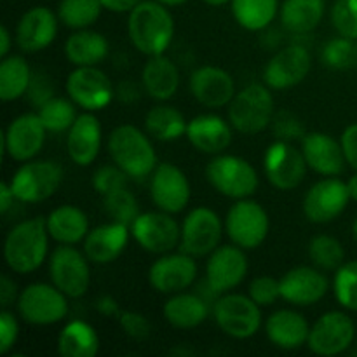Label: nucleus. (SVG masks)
I'll return each mask as SVG.
<instances>
[{"label":"nucleus","mask_w":357,"mask_h":357,"mask_svg":"<svg viewBox=\"0 0 357 357\" xmlns=\"http://www.w3.org/2000/svg\"><path fill=\"white\" fill-rule=\"evenodd\" d=\"M174 17L157 0H143L129 13L128 35L132 47L145 56L166 54L174 38Z\"/></svg>","instance_id":"f257e3e1"},{"label":"nucleus","mask_w":357,"mask_h":357,"mask_svg":"<svg viewBox=\"0 0 357 357\" xmlns=\"http://www.w3.org/2000/svg\"><path fill=\"white\" fill-rule=\"evenodd\" d=\"M49 241L51 236L42 216L16 223L3 241L6 265L20 275L38 271L49 260Z\"/></svg>","instance_id":"f03ea898"},{"label":"nucleus","mask_w":357,"mask_h":357,"mask_svg":"<svg viewBox=\"0 0 357 357\" xmlns=\"http://www.w3.org/2000/svg\"><path fill=\"white\" fill-rule=\"evenodd\" d=\"M108 155L131 180H146L159 166L152 136L132 124H121L107 139Z\"/></svg>","instance_id":"7ed1b4c3"},{"label":"nucleus","mask_w":357,"mask_h":357,"mask_svg":"<svg viewBox=\"0 0 357 357\" xmlns=\"http://www.w3.org/2000/svg\"><path fill=\"white\" fill-rule=\"evenodd\" d=\"M275 115V100L267 84H250L237 91L229 105V121L237 132L260 135L271 128Z\"/></svg>","instance_id":"20e7f679"},{"label":"nucleus","mask_w":357,"mask_h":357,"mask_svg":"<svg viewBox=\"0 0 357 357\" xmlns=\"http://www.w3.org/2000/svg\"><path fill=\"white\" fill-rule=\"evenodd\" d=\"M206 180L223 197L232 201L253 197L260 187V178L250 160L234 153L213 155L206 166Z\"/></svg>","instance_id":"39448f33"},{"label":"nucleus","mask_w":357,"mask_h":357,"mask_svg":"<svg viewBox=\"0 0 357 357\" xmlns=\"http://www.w3.org/2000/svg\"><path fill=\"white\" fill-rule=\"evenodd\" d=\"M65 178L61 164L49 159H31L21 162L9 180L17 202L38 204L51 199L59 190Z\"/></svg>","instance_id":"423d86ee"},{"label":"nucleus","mask_w":357,"mask_h":357,"mask_svg":"<svg viewBox=\"0 0 357 357\" xmlns=\"http://www.w3.org/2000/svg\"><path fill=\"white\" fill-rule=\"evenodd\" d=\"M215 323L227 337L234 340H248L261 330V307L243 293H223L213 302Z\"/></svg>","instance_id":"0eeeda50"},{"label":"nucleus","mask_w":357,"mask_h":357,"mask_svg":"<svg viewBox=\"0 0 357 357\" xmlns=\"http://www.w3.org/2000/svg\"><path fill=\"white\" fill-rule=\"evenodd\" d=\"M68 300V296L52 282H31L20 291L16 309L24 323L52 326L66 319L70 312Z\"/></svg>","instance_id":"6e6552de"},{"label":"nucleus","mask_w":357,"mask_h":357,"mask_svg":"<svg viewBox=\"0 0 357 357\" xmlns=\"http://www.w3.org/2000/svg\"><path fill=\"white\" fill-rule=\"evenodd\" d=\"M223 223L229 239L246 251L258 250L271 232L267 209L251 197L234 202L227 211Z\"/></svg>","instance_id":"1a4fd4ad"},{"label":"nucleus","mask_w":357,"mask_h":357,"mask_svg":"<svg viewBox=\"0 0 357 357\" xmlns=\"http://www.w3.org/2000/svg\"><path fill=\"white\" fill-rule=\"evenodd\" d=\"M91 261L72 244H59L49 255V279L68 298H82L91 286Z\"/></svg>","instance_id":"9d476101"},{"label":"nucleus","mask_w":357,"mask_h":357,"mask_svg":"<svg viewBox=\"0 0 357 357\" xmlns=\"http://www.w3.org/2000/svg\"><path fill=\"white\" fill-rule=\"evenodd\" d=\"M66 96L84 112H101L114 101L115 87L98 66H75L66 75Z\"/></svg>","instance_id":"9b49d317"},{"label":"nucleus","mask_w":357,"mask_h":357,"mask_svg":"<svg viewBox=\"0 0 357 357\" xmlns=\"http://www.w3.org/2000/svg\"><path fill=\"white\" fill-rule=\"evenodd\" d=\"M354 342V319L344 310H328L310 326L307 347L316 356L333 357L347 352Z\"/></svg>","instance_id":"f8f14e48"},{"label":"nucleus","mask_w":357,"mask_h":357,"mask_svg":"<svg viewBox=\"0 0 357 357\" xmlns=\"http://www.w3.org/2000/svg\"><path fill=\"white\" fill-rule=\"evenodd\" d=\"M225 223L218 213L206 206L194 208L181 223L180 248L194 258L209 257L222 244Z\"/></svg>","instance_id":"ddd939ff"},{"label":"nucleus","mask_w":357,"mask_h":357,"mask_svg":"<svg viewBox=\"0 0 357 357\" xmlns=\"http://www.w3.org/2000/svg\"><path fill=\"white\" fill-rule=\"evenodd\" d=\"M307 160L302 149L293 143L275 139L264 153V173L268 183L281 192L298 188L307 176Z\"/></svg>","instance_id":"4468645a"},{"label":"nucleus","mask_w":357,"mask_h":357,"mask_svg":"<svg viewBox=\"0 0 357 357\" xmlns=\"http://www.w3.org/2000/svg\"><path fill=\"white\" fill-rule=\"evenodd\" d=\"M131 236L143 251L160 257L180 246L181 225L171 213L145 211L132 222Z\"/></svg>","instance_id":"2eb2a0df"},{"label":"nucleus","mask_w":357,"mask_h":357,"mask_svg":"<svg viewBox=\"0 0 357 357\" xmlns=\"http://www.w3.org/2000/svg\"><path fill=\"white\" fill-rule=\"evenodd\" d=\"M351 201L347 181L338 176H323L305 192L302 211L310 223L326 225L335 222Z\"/></svg>","instance_id":"dca6fc26"},{"label":"nucleus","mask_w":357,"mask_h":357,"mask_svg":"<svg viewBox=\"0 0 357 357\" xmlns=\"http://www.w3.org/2000/svg\"><path fill=\"white\" fill-rule=\"evenodd\" d=\"M250 271L246 250L237 244H220L208 257L206 284L215 298L223 293L234 291L246 279Z\"/></svg>","instance_id":"f3484780"},{"label":"nucleus","mask_w":357,"mask_h":357,"mask_svg":"<svg viewBox=\"0 0 357 357\" xmlns=\"http://www.w3.org/2000/svg\"><path fill=\"white\" fill-rule=\"evenodd\" d=\"M312 70V56L303 44L293 42L272 54L264 68V82L272 91H286L296 87L309 77Z\"/></svg>","instance_id":"a211bd4d"},{"label":"nucleus","mask_w":357,"mask_h":357,"mask_svg":"<svg viewBox=\"0 0 357 357\" xmlns=\"http://www.w3.org/2000/svg\"><path fill=\"white\" fill-rule=\"evenodd\" d=\"M47 138V129L37 112H26L7 124L2 132V152L16 162H26L42 152Z\"/></svg>","instance_id":"6ab92c4d"},{"label":"nucleus","mask_w":357,"mask_h":357,"mask_svg":"<svg viewBox=\"0 0 357 357\" xmlns=\"http://www.w3.org/2000/svg\"><path fill=\"white\" fill-rule=\"evenodd\" d=\"M199 274L197 261L192 255L180 253L160 255L149 268V284L160 295H176L192 288Z\"/></svg>","instance_id":"aec40b11"},{"label":"nucleus","mask_w":357,"mask_h":357,"mask_svg":"<svg viewBox=\"0 0 357 357\" xmlns=\"http://www.w3.org/2000/svg\"><path fill=\"white\" fill-rule=\"evenodd\" d=\"M150 197L157 209L178 215L190 204V180L176 164L159 162L150 176Z\"/></svg>","instance_id":"412c9836"},{"label":"nucleus","mask_w":357,"mask_h":357,"mask_svg":"<svg viewBox=\"0 0 357 357\" xmlns=\"http://www.w3.org/2000/svg\"><path fill=\"white\" fill-rule=\"evenodd\" d=\"M281 298L293 307H312L326 296L330 281L321 268L314 265L293 267L279 279Z\"/></svg>","instance_id":"4be33fe9"},{"label":"nucleus","mask_w":357,"mask_h":357,"mask_svg":"<svg viewBox=\"0 0 357 357\" xmlns=\"http://www.w3.org/2000/svg\"><path fill=\"white\" fill-rule=\"evenodd\" d=\"M58 13L45 6H35L20 17L14 31L16 45L24 54H35L54 42L58 35Z\"/></svg>","instance_id":"5701e85b"},{"label":"nucleus","mask_w":357,"mask_h":357,"mask_svg":"<svg viewBox=\"0 0 357 357\" xmlns=\"http://www.w3.org/2000/svg\"><path fill=\"white\" fill-rule=\"evenodd\" d=\"M188 89L199 105L211 110L229 107L237 93L234 77L216 65L195 68L188 80Z\"/></svg>","instance_id":"b1692460"},{"label":"nucleus","mask_w":357,"mask_h":357,"mask_svg":"<svg viewBox=\"0 0 357 357\" xmlns=\"http://www.w3.org/2000/svg\"><path fill=\"white\" fill-rule=\"evenodd\" d=\"M309 169L321 176H340L347 166L340 139L323 131H307L300 142Z\"/></svg>","instance_id":"393cba45"},{"label":"nucleus","mask_w":357,"mask_h":357,"mask_svg":"<svg viewBox=\"0 0 357 357\" xmlns=\"http://www.w3.org/2000/svg\"><path fill=\"white\" fill-rule=\"evenodd\" d=\"M234 131L229 119L216 114H201L187 124V139L197 152L206 155H220L232 145Z\"/></svg>","instance_id":"a878e982"},{"label":"nucleus","mask_w":357,"mask_h":357,"mask_svg":"<svg viewBox=\"0 0 357 357\" xmlns=\"http://www.w3.org/2000/svg\"><path fill=\"white\" fill-rule=\"evenodd\" d=\"M103 143V128L93 112H84L66 132V152L70 160L79 167H89L96 162Z\"/></svg>","instance_id":"bb28decb"},{"label":"nucleus","mask_w":357,"mask_h":357,"mask_svg":"<svg viewBox=\"0 0 357 357\" xmlns=\"http://www.w3.org/2000/svg\"><path fill=\"white\" fill-rule=\"evenodd\" d=\"M131 237V229L124 223H103L89 230L84 239V253L91 264L108 265L124 253Z\"/></svg>","instance_id":"cd10ccee"},{"label":"nucleus","mask_w":357,"mask_h":357,"mask_svg":"<svg viewBox=\"0 0 357 357\" xmlns=\"http://www.w3.org/2000/svg\"><path fill=\"white\" fill-rule=\"evenodd\" d=\"M265 335L281 351H298L309 342L310 324L298 310L279 309L265 321Z\"/></svg>","instance_id":"c85d7f7f"},{"label":"nucleus","mask_w":357,"mask_h":357,"mask_svg":"<svg viewBox=\"0 0 357 357\" xmlns=\"http://www.w3.org/2000/svg\"><path fill=\"white\" fill-rule=\"evenodd\" d=\"M181 75L176 63L166 54L150 56L142 70V89L155 101H169L180 89Z\"/></svg>","instance_id":"c756f323"},{"label":"nucleus","mask_w":357,"mask_h":357,"mask_svg":"<svg viewBox=\"0 0 357 357\" xmlns=\"http://www.w3.org/2000/svg\"><path fill=\"white\" fill-rule=\"evenodd\" d=\"M209 303L199 293L181 291L171 295L162 305V316L176 330H195L209 317Z\"/></svg>","instance_id":"7c9ffc66"},{"label":"nucleus","mask_w":357,"mask_h":357,"mask_svg":"<svg viewBox=\"0 0 357 357\" xmlns=\"http://www.w3.org/2000/svg\"><path fill=\"white\" fill-rule=\"evenodd\" d=\"M45 225L52 241L58 244H72V246L84 243L91 230L86 211L73 204H63L52 209L45 216Z\"/></svg>","instance_id":"2f4dec72"},{"label":"nucleus","mask_w":357,"mask_h":357,"mask_svg":"<svg viewBox=\"0 0 357 357\" xmlns=\"http://www.w3.org/2000/svg\"><path fill=\"white\" fill-rule=\"evenodd\" d=\"M65 58L73 66H98L110 52V44L103 33L91 28L73 30L63 45Z\"/></svg>","instance_id":"473e14b6"},{"label":"nucleus","mask_w":357,"mask_h":357,"mask_svg":"<svg viewBox=\"0 0 357 357\" xmlns=\"http://www.w3.org/2000/svg\"><path fill=\"white\" fill-rule=\"evenodd\" d=\"M326 14V0H284L279 10L282 28L295 37L316 30Z\"/></svg>","instance_id":"72a5a7b5"},{"label":"nucleus","mask_w":357,"mask_h":357,"mask_svg":"<svg viewBox=\"0 0 357 357\" xmlns=\"http://www.w3.org/2000/svg\"><path fill=\"white\" fill-rule=\"evenodd\" d=\"M100 335L93 324L72 319L58 335V352L63 357H94L100 352Z\"/></svg>","instance_id":"f704fd0d"},{"label":"nucleus","mask_w":357,"mask_h":357,"mask_svg":"<svg viewBox=\"0 0 357 357\" xmlns=\"http://www.w3.org/2000/svg\"><path fill=\"white\" fill-rule=\"evenodd\" d=\"M188 121L178 108L166 101L150 108L145 115V131L157 142H174L187 135Z\"/></svg>","instance_id":"c9c22d12"},{"label":"nucleus","mask_w":357,"mask_h":357,"mask_svg":"<svg viewBox=\"0 0 357 357\" xmlns=\"http://www.w3.org/2000/svg\"><path fill=\"white\" fill-rule=\"evenodd\" d=\"M33 79L30 65L20 54H9L0 61V98L2 101H16L28 93Z\"/></svg>","instance_id":"e433bc0d"},{"label":"nucleus","mask_w":357,"mask_h":357,"mask_svg":"<svg viewBox=\"0 0 357 357\" xmlns=\"http://www.w3.org/2000/svg\"><path fill=\"white\" fill-rule=\"evenodd\" d=\"M230 10L241 28L248 31H265L278 17L279 0H232Z\"/></svg>","instance_id":"4c0bfd02"},{"label":"nucleus","mask_w":357,"mask_h":357,"mask_svg":"<svg viewBox=\"0 0 357 357\" xmlns=\"http://www.w3.org/2000/svg\"><path fill=\"white\" fill-rule=\"evenodd\" d=\"M105 10L101 0H59L58 17L59 23L70 30L91 28L101 17Z\"/></svg>","instance_id":"58836bf2"},{"label":"nucleus","mask_w":357,"mask_h":357,"mask_svg":"<svg viewBox=\"0 0 357 357\" xmlns=\"http://www.w3.org/2000/svg\"><path fill=\"white\" fill-rule=\"evenodd\" d=\"M37 115L47 132H68L77 121V105L68 96H52L37 108Z\"/></svg>","instance_id":"ea45409f"},{"label":"nucleus","mask_w":357,"mask_h":357,"mask_svg":"<svg viewBox=\"0 0 357 357\" xmlns=\"http://www.w3.org/2000/svg\"><path fill=\"white\" fill-rule=\"evenodd\" d=\"M307 255L314 267L324 272H335L345 264L344 244L330 234H317L309 241Z\"/></svg>","instance_id":"a19ab883"},{"label":"nucleus","mask_w":357,"mask_h":357,"mask_svg":"<svg viewBox=\"0 0 357 357\" xmlns=\"http://www.w3.org/2000/svg\"><path fill=\"white\" fill-rule=\"evenodd\" d=\"M103 199V209L107 213L108 218L112 222L124 223L131 229L132 222L139 216V202L136 195L129 190L128 187L119 188V190L112 192V194L105 195Z\"/></svg>","instance_id":"79ce46f5"},{"label":"nucleus","mask_w":357,"mask_h":357,"mask_svg":"<svg viewBox=\"0 0 357 357\" xmlns=\"http://www.w3.org/2000/svg\"><path fill=\"white\" fill-rule=\"evenodd\" d=\"M331 289L342 309L357 312V260L345 261L335 271Z\"/></svg>","instance_id":"37998d69"},{"label":"nucleus","mask_w":357,"mask_h":357,"mask_svg":"<svg viewBox=\"0 0 357 357\" xmlns=\"http://www.w3.org/2000/svg\"><path fill=\"white\" fill-rule=\"evenodd\" d=\"M321 61L326 68L337 70V72L352 68L357 63L356 40L342 37V35L330 38L321 49Z\"/></svg>","instance_id":"c03bdc74"},{"label":"nucleus","mask_w":357,"mask_h":357,"mask_svg":"<svg viewBox=\"0 0 357 357\" xmlns=\"http://www.w3.org/2000/svg\"><path fill=\"white\" fill-rule=\"evenodd\" d=\"M330 21L337 35L357 40V0H335Z\"/></svg>","instance_id":"a18cd8bd"},{"label":"nucleus","mask_w":357,"mask_h":357,"mask_svg":"<svg viewBox=\"0 0 357 357\" xmlns=\"http://www.w3.org/2000/svg\"><path fill=\"white\" fill-rule=\"evenodd\" d=\"M272 135L275 139H281V142H302L303 136L307 135L305 124H303L302 119L291 110H275L274 119H272Z\"/></svg>","instance_id":"49530a36"},{"label":"nucleus","mask_w":357,"mask_h":357,"mask_svg":"<svg viewBox=\"0 0 357 357\" xmlns=\"http://www.w3.org/2000/svg\"><path fill=\"white\" fill-rule=\"evenodd\" d=\"M131 178L117 166V164H107V166L98 167L93 173L91 178V185H93L94 192L101 197L112 194V192L119 190V188H124L129 185Z\"/></svg>","instance_id":"de8ad7c7"},{"label":"nucleus","mask_w":357,"mask_h":357,"mask_svg":"<svg viewBox=\"0 0 357 357\" xmlns=\"http://www.w3.org/2000/svg\"><path fill=\"white\" fill-rule=\"evenodd\" d=\"M248 295L264 309L271 307L281 298V282L272 275H258L248 286Z\"/></svg>","instance_id":"09e8293b"},{"label":"nucleus","mask_w":357,"mask_h":357,"mask_svg":"<svg viewBox=\"0 0 357 357\" xmlns=\"http://www.w3.org/2000/svg\"><path fill=\"white\" fill-rule=\"evenodd\" d=\"M117 323L122 333L128 335L132 340L143 342L152 333V324H150L149 317L138 310H122L117 317Z\"/></svg>","instance_id":"8fccbe9b"},{"label":"nucleus","mask_w":357,"mask_h":357,"mask_svg":"<svg viewBox=\"0 0 357 357\" xmlns=\"http://www.w3.org/2000/svg\"><path fill=\"white\" fill-rule=\"evenodd\" d=\"M20 338V321L10 309L0 310V354L7 356Z\"/></svg>","instance_id":"3c124183"},{"label":"nucleus","mask_w":357,"mask_h":357,"mask_svg":"<svg viewBox=\"0 0 357 357\" xmlns=\"http://www.w3.org/2000/svg\"><path fill=\"white\" fill-rule=\"evenodd\" d=\"M342 146H344L345 159H347V166L357 171V122L347 126L340 136Z\"/></svg>","instance_id":"603ef678"},{"label":"nucleus","mask_w":357,"mask_h":357,"mask_svg":"<svg viewBox=\"0 0 357 357\" xmlns=\"http://www.w3.org/2000/svg\"><path fill=\"white\" fill-rule=\"evenodd\" d=\"M17 298H20V291H17V284L14 279H10L7 274H2L0 278V305L2 309H10L16 305Z\"/></svg>","instance_id":"864d4df0"},{"label":"nucleus","mask_w":357,"mask_h":357,"mask_svg":"<svg viewBox=\"0 0 357 357\" xmlns=\"http://www.w3.org/2000/svg\"><path fill=\"white\" fill-rule=\"evenodd\" d=\"M94 307H96V310L103 317H115V319H117L119 314L122 312V309L119 307L117 300L110 295L98 296L96 302H94Z\"/></svg>","instance_id":"5fc2aeb1"},{"label":"nucleus","mask_w":357,"mask_h":357,"mask_svg":"<svg viewBox=\"0 0 357 357\" xmlns=\"http://www.w3.org/2000/svg\"><path fill=\"white\" fill-rule=\"evenodd\" d=\"M139 2H143V0H101L105 10H110L115 14H129Z\"/></svg>","instance_id":"6e6d98bb"},{"label":"nucleus","mask_w":357,"mask_h":357,"mask_svg":"<svg viewBox=\"0 0 357 357\" xmlns=\"http://www.w3.org/2000/svg\"><path fill=\"white\" fill-rule=\"evenodd\" d=\"M14 202L17 201L13 188H10L9 181H2V183H0V213H2V215H7L9 209L14 206Z\"/></svg>","instance_id":"4d7b16f0"},{"label":"nucleus","mask_w":357,"mask_h":357,"mask_svg":"<svg viewBox=\"0 0 357 357\" xmlns=\"http://www.w3.org/2000/svg\"><path fill=\"white\" fill-rule=\"evenodd\" d=\"M115 96H117L121 101L131 103V101L138 100V98L142 96V93H139V89L132 82H122L121 86L115 89Z\"/></svg>","instance_id":"13d9d810"},{"label":"nucleus","mask_w":357,"mask_h":357,"mask_svg":"<svg viewBox=\"0 0 357 357\" xmlns=\"http://www.w3.org/2000/svg\"><path fill=\"white\" fill-rule=\"evenodd\" d=\"M10 47H13V35L7 24L0 26V58H6L10 54Z\"/></svg>","instance_id":"bf43d9fd"},{"label":"nucleus","mask_w":357,"mask_h":357,"mask_svg":"<svg viewBox=\"0 0 357 357\" xmlns=\"http://www.w3.org/2000/svg\"><path fill=\"white\" fill-rule=\"evenodd\" d=\"M347 188H349V195H351L352 201L357 202V171L347 180Z\"/></svg>","instance_id":"052dcab7"},{"label":"nucleus","mask_w":357,"mask_h":357,"mask_svg":"<svg viewBox=\"0 0 357 357\" xmlns=\"http://www.w3.org/2000/svg\"><path fill=\"white\" fill-rule=\"evenodd\" d=\"M157 2L164 3V6H167V7H178V6H183V3H187L188 0H157Z\"/></svg>","instance_id":"680f3d73"},{"label":"nucleus","mask_w":357,"mask_h":357,"mask_svg":"<svg viewBox=\"0 0 357 357\" xmlns=\"http://www.w3.org/2000/svg\"><path fill=\"white\" fill-rule=\"evenodd\" d=\"M202 2L208 3V6H211V7H222V6H225V3H230L232 0H202Z\"/></svg>","instance_id":"e2e57ef3"},{"label":"nucleus","mask_w":357,"mask_h":357,"mask_svg":"<svg viewBox=\"0 0 357 357\" xmlns=\"http://www.w3.org/2000/svg\"><path fill=\"white\" fill-rule=\"evenodd\" d=\"M352 237H354V241L357 243V218L354 220V223H352Z\"/></svg>","instance_id":"0e129e2a"},{"label":"nucleus","mask_w":357,"mask_h":357,"mask_svg":"<svg viewBox=\"0 0 357 357\" xmlns=\"http://www.w3.org/2000/svg\"><path fill=\"white\" fill-rule=\"evenodd\" d=\"M356 68H357V63H356Z\"/></svg>","instance_id":"69168bd1"}]
</instances>
